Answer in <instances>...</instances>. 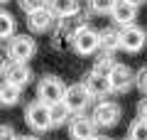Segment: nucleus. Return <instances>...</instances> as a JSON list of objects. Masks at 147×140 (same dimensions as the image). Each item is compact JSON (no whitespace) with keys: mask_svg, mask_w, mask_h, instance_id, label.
Segmentation results:
<instances>
[{"mask_svg":"<svg viewBox=\"0 0 147 140\" xmlns=\"http://www.w3.org/2000/svg\"><path fill=\"white\" fill-rule=\"evenodd\" d=\"M12 35H15V17L7 10H0V39H7Z\"/></svg>","mask_w":147,"mask_h":140,"instance_id":"nucleus-20","label":"nucleus"},{"mask_svg":"<svg viewBox=\"0 0 147 140\" xmlns=\"http://www.w3.org/2000/svg\"><path fill=\"white\" fill-rule=\"evenodd\" d=\"M110 17L115 20V25L125 27V25H132L137 17V5L127 3V0H115V5L110 10Z\"/></svg>","mask_w":147,"mask_h":140,"instance_id":"nucleus-14","label":"nucleus"},{"mask_svg":"<svg viewBox=\"0 0 147 140\" xmlns=\"http://www.w3.org/2000/svg\"><path fill=\"white\" fill-rule=\"evenodd\" d=\"M20 99H22V88L20 86H15L10 81L0 84V103L3 106H15V103H20Z\"/></svg>","mask_w":147,"mask_h":140,"instance_id":"nucleus-17","label":"nucleus"},{"mask_svg":"<svg viewBox=\"0 0 147 140\" xmlns=\"http://www.w3.org/2000/svg\"><path fill=\"white\" fill-rule=\"evenodd\" d=\"M0 3H7V0H0Z\"/></svg>","mask_w":147,"mask_h":140,"instance_id":"nucleus-31","label":"nucleus"},{"mask_svg":"<svg viewBox=\"0 0 147 140\" xmlns=\"http://www.w3.org/2000/svg\"><path fill=\"white\" fill-rule=\"evenodd\" d=\"M120 116H123V108L115 101H100V103H96L91 118L98 128H113V125H118Z\"/></svg>","mask_w":147,"mask_h":140,"instance_id":"nucleus-8","label":"nucleus"},{"mask_svg":"<svg viewBox=\"0 0 147 140\" xmlns=\"http://www.w3.org/2000/svg\"><path fill=\"white\" fill-rule=\"evenodd\" d=\"M84 86L88 88V93L93 96V99H103V96H108V93H110L108 76H105V74L93 71V69H91V71L84 76Z\"/></svg>","mask_w":147,"mask_h":140,"instance_id":"nucleus-12","label":"nucleus"},{"mask_svg":"<svg viewBox=\"0 0 147 140\" xmlns=\"http://www.w3.org/2000/svg\"><path fill=\"white\" fill-rule=\"evenodd\" d=\"M5 64H7V59H5V54L0 52V76H3V71H5Z\"/></svg>","mask_w":147,"mask_h":140,"instance_id":"nucleus-27","label":"nucleus"},{"mask_svg":"<svg viewBox=\"0 0 147 140\" xmlns=\"http://www.w3.org/2000/svg\"><path fill=\"white\" fill-rule=\"evenodd\" d=\"M47 7L54 17H74L81 12V0H47Z\"/></svg>","mask_w":147,"mask_h":140,"instance_id":"nucleus-15","label":"nucleus"},{"mask_svg":"<svg viewBox=\"0 0 147 140\" xmlns=\"http://www.w3.org/2000/svg\"><path fill=\"white\" fill-rule=\"evenodd\" d=\"M81 25H84V17H79V15H74V17H61V20H59V27L54 30V35H52L54 49H66V47L71 44L74 32L79 30Z\"/></svg>","mask_w":147,"mask_h":140,"instance_id":"nucleus-7","label":"nucleus"},{"mask_svg":"<svg viewBox=\"0 0 147 140\" xmlns=\"http://www.w3.org/2000/svg\"><path fill=\"white\" fill-rule=\"evenodd\" d=\"M52 25H54V15L49 12V7L27 12V27H30V32H34V35H44Z\"/></svg>","mask_w":147,"mask_h":140,"instance_id":"nucleus-13","label":"nucleus"},{"mask_svg":"<svg viewBox=\"0 0 147 140\" xmlns=\"http://www.w3.org/2000/svg\"><path fill=\"white\" fill-rule=\"evenodd\" d=\"M145 42H147V32L142 30L140 25H125L120 30V49L123 52H130V54H137L145 47Z\"/></svg>","mask_w":147,"mask_h":140,"instance_id":"nucleus-9","label":"nucleus"},{"mask_svg":"<svg viewBox=\"0 0 147 140\" xmlns=\"http://www.w3.org/2000/svg\"><path fill=\"white\" fill-rule=\"evenodd\" d=\"M69 116H71V111H69V106L64 103V99L49 106V120H52V128H59V125H64V123L69 120Z\"/></svg>","mask_w":147,"mask_h":140,"instance_id":"nucleus-18","label":"nucleus"},{"mask_svg":"<svg viewBox=\"0 0 147 140\" xmlns=\"http://www.w3.org/2000/svg\"><path fill=\"white\" fill-rule=\"evenodd\" d=\"M17 140H39V138H34V135H17Z\"/></svg>","mask_w":147,"mask_h":140,"instance_id":"nucleus-28","label":"nucleus"},{"mask_svg":"<svg viewBox=\"0 0 147 140\" xmlns=\"http://www.w3.org/2000/svg\"><path fill=\"white\" fill-rule=\"evenodd\" d=\"M37 52V42L30 35H12L7 42V57L12 62H27Z\"/></svg>","mask_w":147,"mask_h":140,"instance_id":"nucleus-5","label":"nucleus"},{"mask_svg":"<svg viewBox=\"0 0 147 140\" xmlns=\"http://www.w3.org/2000/svg\"><path fill=\"white\" fill-rule=\"evenodd\" d=\"M115 5V0H88V10L93 15H108Z\"/></svg>","mask_w":147,"mask_h":140,"instance_id":"nucleus-21","label":"nucleus"},{"mask_svg":"<svg viewBox=\"0 0 147 140\" xmlns=\"http://www.w3.org/2000/svg\"><path fill=\"white\" fill-rule=\"evenodd\" d=\"M17 5H20L25 12H34V10L47 7V0H17Z\"/></svg>","mask_w":147,"mask_h":140,"instance_id":"nucleus-24","label":"nucleus"},{"mask_svg":"<svg viewBox=\"0 0 147 140\" xmlns=\"http://www.w3.org/2000/svg\"><path fill=\"white\" fill-rule=\"evenodd\" d=\"M127 140H147V118H140V116H137V118L132 120Z\"/></svg>","mask_w":147,"mask_h":140,"instance_id":"nucleus-19","label":"nucleus"},{"mask_svg":"<svg viewBox=\"0 0 147 140\" xmlns=\"http://www.w3.org/2000/svg\"><path fill=\"white\" fill-rule=\"evenodd\" d=\"M64 91H66V86H64L61 79L54 76V74L42 76V79H39V84H37V99L42 101V103H47V106L61 101L64 99Z\"/></svg>","mask_w":147,"mask_h":140,"instance_id":"nucleus-2","label":"nucleus"},{"mask_svg":"<svg viewBox=\"0 0 147 140\" xmlns=\"http://www.w3.org/2000/svg\"><path fill=\"white\" fill-rule=\"evenodd\" d=\"M91 101H93V96H91L88 88L84 86V81L71 84V86H66V91H64V103L69 106L71 113H84L91 106Z\"/></svg>","mask_w":147,"mask_h":140,"instance_id":"nucleus-6","label":"nucleus"},{"mask_svg":"<svg viewBox=\"0 0 147 140\" xmlns=\"http://www.w3.org/2000/svg\"><path fill=\"white\" fill-rule=\"evenodd\" d=\"M3 76H5V81L15 84V86H27L32 79V69L27 67V62H7L5 64V71H3Z\"/></svg>","mask_w":147,"mask_h":140,"instance_id":"nucleus-11","label":"nucleus"},{"mask_svg":"<svg viewBox=\"0 0 147 140\" xmlns=\"http://www.w3.org/2000/svg\"><path fill=\"white\" fill-rule=\"evenodd\" d=\"M127 3H132V5H137V7H140V5H145L147 0H127Z\"/></svg>","mask_w":147,"mask_h":140,"instance_id":"nucleus-29","label":"nucleus"},{"mask_svg":"<svg viewBox=\"0 0 147 140\" xmlns=\"http://www.w3.org/2000/svg\"><path fill=\"white\" fill-rule=\"evenodd\" d=\"M25 123L30 125L34 133H47V130L52 128V120H49V106L42 103L39 99L32 101V103L25 108Z\"/></svg>","mask_w":147,"mask_h":140,"instance_id":"nucleus-3","label":"nucleus"},{"mask_svg":"<svg viewBox=\"0 0 147 140\" xmlns=\"http://www.w3.org/2000/svg\"><path fill=\"white\" fill-rule=\"evenodd\" d=\"M91 140H110V138H100V135H96V138H91Z\"/></svg>","mask_w":147,"mask_h":140,"instance_id":"nucleus-30","label":"nucleus"},{"mask_svg":"<svg viewBox=\"0 0 147 140\" xmlns=\"http://www.w3.org/2000/svg\"><path fill=\"white\" fill-rule=\"evenodd\" d=\"M0 140H17V133L12 125H0Z\"/></svg>","mask_w":147,"mask_h":140,"instance_id":"nucleus-25","label":"nucleus"},{"mask_svg":"<svg viewBox=\"0 0 147 140\" xmlns=\"http://www.w3.org/2000/svg\"><path fill=\"white\" fill-rule=\"evenodd\" d=\"M137 116H140V118H147V96L137 103Z\"/></svg>","mask_w":147,"mask_h":140,"instance_id":"nucleus-26","label":"nucleus"},{"mask_svg":"<svg viewBox=\"0 0 147 140\" xmlns=\"http://www.w3.org/2000/svg\"><path fill=\"white\" fill-rule=\"evenodd\" d=\"M71 49L76 54H81V57H88V54H93V52L100 49V35L93 30V27H88L84 22L71 37Z\"/></svg>","mask_w":147,"mask_h":140,"instance_id":"nucleus-1","label":"nucleus"},{"mask_svg":"<svg viewBox=\"0 0 147 140\" xmlns=\"http://www.w3.org/2000/svg\"><path fill=\"white\" fill-rule=\"evenodd\" d=\"M110 67H113V54H105V52H103L98 59H96V64H93V71H98V74H105V76H108Z\"/></svg>","mask_w":147,"mask_h":140,"instance_id":"nucleus-22","label":"nucleus"},{"mask_svg":"<svg viewBox=\"0 0 147 140\" xmlns=\"http://www.w3.org/2000/svg\"><path fill=\"white\" fill-rule=\"evenodd\" d=\"M135 86H137V91L142 96H147V67H142V69L135 71Z\"/></svg>","mask_w":147,"mask_h":140,"instance_id":"nucleus-23","label":"nucleus"},{"mask_svg":"<svg viewBox=\"0 0 147 140\" xmlns=\"http://www.w3.org/2000/svg\"><path fill=\"white\" fill-rule=\"evenodd\" d=\"M108 84H110V93H125L135 86V74L127 64L113 62V67L108 71Z\"/></svg>","mask_w":147,"mask_h":140,"instance_id":"nucleus-4","label":"nucleus"},{"mask_svg":"<svg viewBox=\"0 0 147 140\" xmlns=\"http://www.w3.org/2000/svg\"><path fill=\"white\" fill-rule=\"evenodd\" d=\"M98 35H100V49H103L105 54H115L118 49H120V30L105 27V30H100Z\"/></svg>","mask_w":147,"mask_h":140,"instance_id":"nucleus-16","label":"nucleus"},{"mask_svg":"<svg viewBox=\"0 0 147 140\" xmlns=\"http://www.w3.org/2000/svg\"><path fill=\"white\" fill-rule=\"evenodd\" d=\"M96 128H98V125H96L93 118H88L86 113H74L71 123H69V133H71L74 140H91V138H96Z\"/></svg>","mask_w":147,"mask_h":140,"instance_id":"nucleus-10","label":"nucleus"}]
</instances>
